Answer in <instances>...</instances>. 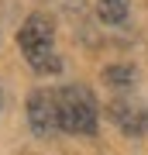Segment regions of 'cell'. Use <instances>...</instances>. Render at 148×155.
<instances>
[{"instance_id":"obj_6","label":"cell","mask_w":148,"mask_h":155,"mask_svg":"<svg viewBox=\"0 0 148 155\" xmlns=\"http://www.w3.org/2000/svg\"><path fill=\"white\" fill-rule=\"evenodd\" d=\"M104 79L110 86H131L134 83V69L131 66H107L104 69Z\"/></svg>"},{"instance_id":"obj_2","label":"cell","mask_w":148,"mask_h":155,"mask_svg":"<svg viewBox=\"0 0 148 155\" xmlns=\"http://www.w3.org/2000/svg\"><path fill=\"white\" fill-rule=\"evenodd\" d=\"M59 117H62V131L93 134L100 107H97V100L86 86H62L59 90Z\"/></svg>"},{"instance_id":"obj_5","label":"cell","mask_w":148,"mask_h":155,"mask_svg":"<svg viewBox=\"0 0 148 155\" xmlns=\"http://www.w3.org/2000/svg\"><path fill=\"white\" fill-rule=\"evenodd\" d=\"M127 14H131V0H97V17L110 28L124 24Z\"/></svg>"},{"instance_id":"obj_1","label":"cell","mask_w":148,"mask_h":155,"mask_svg":"<svg viewBox=\"0 0 148 155\" xmlns=\"http://www.w3.org/2000/svg\"><path fill=\"white\" fill-rule=\"evenodd\" d=\"M17 45H21V55L28 59L38 76H55L62 69V62L55 59V24L45 14H31L17 31Z\"/></svg>"},{"instance_id":"obj_3","label":"cell","mask_w":148,"mask_h":155,"mask_svg":"<svg viewBox=\"0 0 148 155\" xmlns=\"http://www.w3.org/2000/svg\"><path fill=\"white\" fill-rule=\"evenodd\" d=\"M28 124L38 138H52L55 131H62L59 117V93L55 90H35L28 97Z\"/></svg>"},{"instance_id":"obj_4","label":"cell","mask_w":148,"mask_h":155,"mask_svg":"<svg viewBox=\"0 0 148 155\" xmlns=\"http://www.w3.org/2000/svg\"><path fill=\"white\" fill-rule=\"evenodd\" d=\"M107 114H110V121L121 127L127 138H141V134L148 131V107L141 104V100L121 97V100H114V104L107 107Z\"/></svg>"}]
</instances>
